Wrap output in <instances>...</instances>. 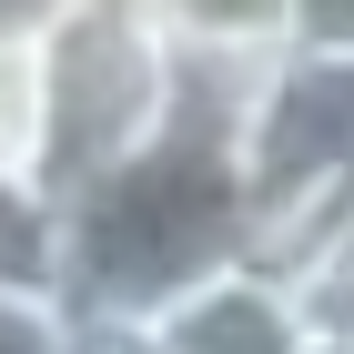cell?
Segmentation results:
<instances>
[{"label": "cell", "mask_w": 354, "mask_h": 354, "mask_svg": "<svg viewBox=\"0 0 354 354\" xmlns=\"http://www.w3.org/2000/svg\"><path fill=\"white\" fill-rule=\"evenodd\" d=\"M243 192H253V273L294 283L354 213V61L294 51L243 122Z\"/></svg>", "instance_id": "obj_2"}, {"label": "cell", "mask_w": 354, "mask_h": 354, "mask_svg": "<svg viewBox=\"0 0 354 354\" xmlns=\"http://www.w3.org/2000/svg\"><path fill=\"white\" fill-rule=\"evenodd\" d=\"M61 354H172V334L142 314H71L61 304Z\"/></svg>", "instance_id": "obj_4"}, {"label": "cell", "mask_w": 354, "mask_h": 354, "mask_svg": "<svg viewBox=\"0 0 354 354\" xmlns=\"http://www.w3.org/2000/svg\"><path fill=\"white\" fill-rule=\"evenodd\" d=\"M0 41V203L71 213L172 132L183 51L162 0H10Z\"/></svg>", "instance_id": "obj_1"}, {"label": "cell", "mask_w": 354, "mask_h": 354, "mask_svg": "<svg viewBox=\"0 0 354 354\" xmlns=\"http://www.w3.org/2000/svg\"><path fill=\"white\" fill-rule=\"evenodd\" d=\"M0 354H61V304L0 294Z\"/></svg>", "instance_id": "obj_5"}, {"label": "cell", "mask_w": 354, "mask_h": 354, "mask_svg": "<svg viewBox=\"0 0 354 354\" xmlns=\"http://www.w3.org/2000/svg\"><path fill=\"white\" fill-rule=\"evenodd\" d=\"M314 354H344V344H314Z\"/></svg>", "instance_id": "obj_7"}, {"label": "cell", "mask_w": 354, "mask_h": 354, "mask_svg": "<svg viewBox=\"0 0 354 354\" xmlns=\"http://www.w3.org/2000/svg\"><path fill=\"white\" fill-rule=\"evenodd\" d=\"M304 51H344L354 61V0H304Z\"/></svg>", "instance_id": "obj_6"}, {"label": "cell", "mask_w": 354, "mask_h": 354, "mask_svg": "<svg viewBox=\"0 0 354 354\" xmlns=\"http://www.w3.org/2000/svg\"><path fill=\"white\" fill-rule=\"evenodd\" d=\"M162 334H172V354H314L294 294H283L273 273H233L213 294H192Z\"/></svg>", "instance_id": "obj_3"}]
</instances>
